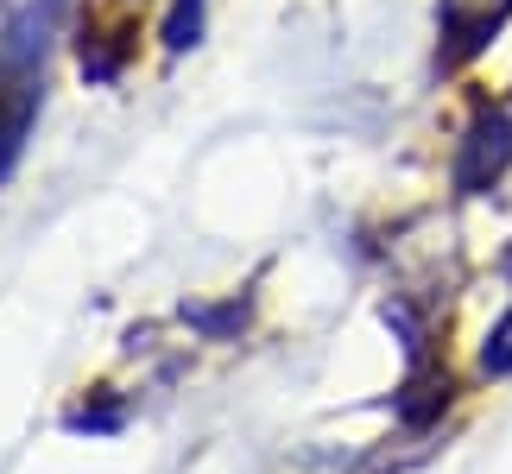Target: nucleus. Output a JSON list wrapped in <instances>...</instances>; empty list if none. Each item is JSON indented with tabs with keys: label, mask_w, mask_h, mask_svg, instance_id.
<instances>
[{
	"label": "nucleus",
	"mask_w": 512,
	"mask_h": 474,
	"mask_svg": "<svg viewBox=\"0 0 512 474\" xmlns=\"http://www.w3.org/2000/svg\"><path fill=\"white\" fill-rule=\"evenodd\" d=\"M512 19V0H443V64L456 70L494 45V32Z\"/></svg>",
	"instance_id": "2"
},
{
	"label": "nucleus",
	"mask_w": 512,
	"mask_h": 474,
	"mask_svg": "<svg viewBox=\"0 0 512 474\" xmlns=\"http://www.w3.org/2000/svg\"><path fill=\"white\" fill-rule=\"evenodd\" d=\"M481 367L487 373H512V310L494 323V335H487V348H481Z\"/></svg>",
	"instance_id": "4"
},
{
	"label": "nucleus",
	"mask_w": 512,
	"mask_h": 474,
	"mask_svg": "<svg viewBox=\"0 0 512 474\" xmlns=\"http://www.w3.org/2000/svg\"><path fill=\"white\" fill-rule=\"evenodd\" d=\"M506 165H512V114L500 102H481L462 133V146H456V190L462 196L494 190L506 177Z\"/></svg>",
	"instance_id": "1"
},
{
	"label": "nucleus",
	"mask_w": 512,
	"mask_h": 474,
	"mask_svg": "<svg viewBox=\"0 0 512 474\" xmlns=\"http://www.w3.org/2000/svg\"><path fill=\"white\" fill-rule=\"evenodd\" d=\"M196 26H203V0H177V7H171V26H165V45L171 51L196 45Z\"/></svg>",
	"instance_id": "3"
}]
</instances>
